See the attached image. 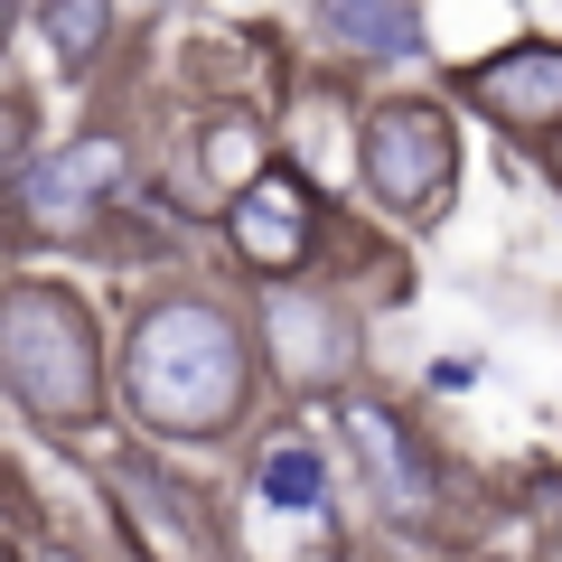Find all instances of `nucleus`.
I'll list each match as a JSON object with an SVG mask.
<instances>
[{"instance_id":"obj_2","label":"nucleus","mask_w":562,"mask_h":562,"mask_svg":"<svg viewBox=\"0 0 562 562\" xmlns=\"http://www.w3.org/2000/svg\"><path fill=\"white\" fill-rule=\"evenodd\" d=\"M0 384L29 422L76 431L103 413V338L66 281H10L0 301Z\"/></svg>"},{"instance_id":"obj_13","label":"nucleus","mask_w":562,"mask_h":562,"mask_svg":"<svg viewBox=\"0 0 562 562\" xmlns=\"http://www.w3.org/2000/svg\"><path fill=\"white\" fill-rule=\"evenodd\" d=\"M206 169L235 179V188H254V179H262V132H254L244 113H216V122H206Z\"/></svg>"},{"instance_id":"obj_6","label":"nucleus","mask_w":562,"mask_h":562,"mask_svg":"<svg viewBox=\"0 0 562 562\" xmlns=\"http://www.w3.org/2000/svg\"><path fill=\"white\" fill-rule=\"evenodd\" d=\"M460 94L479 103L497 132H525V140H543V132H562V47L553 38H525V47H497V57H479L460 76Z\"/></svg>"},{"instance_id":"obj_9","label":"nucleus","mask_w":562,"mask_h":562,"mask_svg":"<svg viewBox=\"0 0 562 562\" xmlns=\"http://www.w3.org/2000/svg\"><path fill=\"white\" fill-rule=\"evenodd\" d=\"M319 29L347 57H375V66H413L422 57V10L413 0H319Z\"/></svg>"},{"instance_id":"obj_3","label":"nucleus","mask_w":562,"mask_h":562,"mask_svg":"<svg viewBox=\"0 0 562 562\" xmlns=\"http://www.w3.org/2000/svg\"><path fill=\"white\" fill-rule=\"evenodd\" d=\"M357 179L394 225H431L460 188V132L441 103H375L357 113Z\"/></svg>"},{"instance_id":"obj_1","label":"nucleus","mask_w":562,"mask_h":562,"mask_svg":"<svg viewBox=\"0 0 562 562\" xmlns=\"http://www.w3.org/2000/svg\"><path fill=\"white\" fill-rule=\"evenodd\" d=\"M254 394V338L198 291H160L122 338V403L160 441H216L244 422Z\"/></svg>"},{"instance_id":"obj_12","label":"nucleus","mask_w":562,"mask_h":562,"mask_svg":"<svg viewBox=\"0 0 562 562\" xmlns=\"http://www.w3.org/2000/svg\"><path fill=\"white\" fill-rule=\"evenodd\" d=\"M38 29L57 38L66 66H94L103 38H113V10H103V0H38Z\"/></svg>"},{"instance_id":"obj_8","label":"nucleus","mask_w":562,"mask_h":562,"mask_svg":"<svg viewBox=\"0 0 562 562\" xmlns=\"http://www.w3.org/2000/svg\"><path fill=\"white\" fill-rule=\"evenodd\" d=\"M122 179H132V150H122L113 132H94V140H76V150H57V160H20V206H29V225H76V216H94Z\"/></svg>"},{"instance_id":"obj_14","label":"nucleus","mask_w":562,"mask_h":562,"mask_svg":"<svg viewBox=\"0 0 562 562\" xmlns=\"http://www.w3.org/2000/svg\"><path fill=\"white\" fill-rule=\"evenodd\" d=\"M47 562H76V553H47Z\"/></svg>"},{"instance_id":"obj_4","label":"nucleus","mask_w":562,"mask_h":562,"mask_svg":"<svg viewBox=\"0 0 562 562\" xmlns=\"http://www.w3.org/2000/svg\"><path fill=\"white\" fill-rule=\"evenodd\" d=\"M262 357H272L281 384L328 394V384H347V366H357V319L328 301L319 281H301V291L281 281L272 301H262Z\"/></svg>"},{"instance_id":"obj_11","label":"nucleus","mask_w":562,"mask_h":562,"mask_svg":"<svg viewBox=\"0 0 562 562\" xmlns=\"http://www.w3.org/2000/svg\"><path fill=\"white\" fill-rule=\"evenodd\" d=\"M122 497H132V535H140V553H150V562H188V553H198V516H188L169 487L122 479Z\"/></svg>"},{"instance_id":"obj_5","label":"nucleus","mask_w":562,"mask_h":562,"mask_svg":"<svg viewBox=\"0 0 562 562\" xmlns=\"http://www.w3.org/2000/svg\"><path fill=\"white\" fill-rule=\"evenodd\" d=\"M225 235H235V254L254 272H301L310 244H319V188H310V169H262L254 188H235L225 198Z\"/></svg>"},{"instance_id":"obj_10","label":"nucleus","mask_w":562,"mask_h":562,"mask_svg":"<svg viewBox=\"0 0 562 562\" xmlns=\"http://www.w3.org/2000/svg\"><path fill=\"white\" fill-rule=\"evenodd\" d=\"M254 487H262V506H281V516H319L328 506V469H319L310 441H272L262 469H254Z\"/></svg>"},{"instance_id":"obj_7","label":"nucleus","mask_w":562,"mask_h":562,"mask_svg":"<svg viewBox=\"0 0 562 562\" xmlns=\"http://www.w3.org/2000/svg\"><path fill=\"white\" fill-rule=\"evenodd\" d=\"M347 441H357V460H366L375 506H394V516H431V506H441V460L422 450V431L394 403H357V413H347Z\"/></svg>"}]
</instances>
